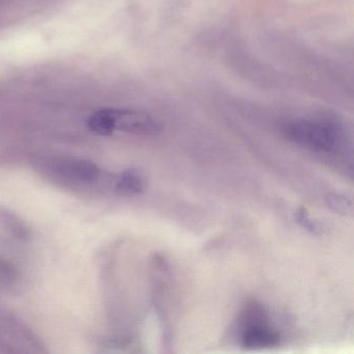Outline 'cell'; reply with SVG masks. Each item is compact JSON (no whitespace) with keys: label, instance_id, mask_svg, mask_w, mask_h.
Masks as SVG:
<instances>
[{"label":"cell","instance_id":"1","mask_svg":"<svg viewBox=\"0 0 354 354\" xmlns=\"http://www.w3.org/2000/svg\"><path fill=\"white\" fill-rule=\"evenodd\" d=\"M32 169L45 181L66 189H96L101 185L111 189L113 176L105 174L96 163L86 159L62 155H42L32 159Z\"/></svg>","mask_w":354,"mask_h":354},{"label":"cell","instance_id":"2","mask_svg":"<svg viewBox=\"0 0 354 354\" xmlns=\"http://www.w3.org/2000/svg\"><path fill=\"white\" fill-rule=\"evenodd\" d=\"M283 131L294 144L323 154H337L345 144L343 125L328 115L296 120L287 124Z\"/></svg>","mask_w":354,"mask_h":354},{"label":"cell","instance_id":"3","mask_svg":"<svg viewBox=\"0 0 354 354\" xmlns=\"http://www.w3.org/2000/svg\"><path fill=\"white\" fill-rule=\"evenodd\" d=\"M268 321L264 306L257 301H248L238 317L240 345L248 350L267 349L279 345L281 335Z\"/></svg>","mask_w":354,"mask_h":354},{"label":"cell","instance_id":"4","mask_svg":"<svg viewBox=\"0 0 354 354\" xmlns=\"http://www.w3.org/2000/svg\"><path fill=\"white\" fill-rule=\"evenodd\" d=\"M44 353V344L15 315L0 312V353Z\"/></svg>","mask_w":354,"mask_h":354},{"label":"cell","instance_id":"5","mask_svg":"<svg viewBox=\"0 0 354 354\" xmlns=\"http://www.w3.org/2000/svg\"><path fill=\"white\" fill-rule=\"evenodd\" d=\"M115 131L134 136H154L160 132L161 126L151 115L128 109H113Z\"/></svg>","mask_w":354,"mask_h":354},{"label":"cell","instance_id":"6","mask_svg":"<svg viewBox=\"0 0 354 354\" xmlns=\"http://www.w3.org/2000/svg\"><path fill=\"white\" fill-rule=\"evenodd\" d=\"M146 188V180L142 171L136 169H125L113 176L111 190L122 196H133L142 194Z\"/></svg>","mask_w":354,"mask_h":354},{"label":"cell","instance_id":"7","mask_svg":"<svg viewBox=\"0 0 354 354\" xmlns=\"http://www.w3.org/2000/svg\"><path fill=\"white\" fill-rule=\"evenodd\" d=\"M0 223L18 241H28L32 237V231L26 221L19 215L5 207H0Z\"/></svg>","mask_w":354,"mask_h":354},{"label":"cell","instance_id":"8","mask_svg":"<svg viewBox=\"0 0 354 354\" xmlns=\"http://www.w3.org/2000/svg\"><path fill=\"white\" fill-rule=\"evenodd\" d=\"M88 127L91 131L98 136H107L113 134L115 130L113 109H99L88 117Z\"/></svg>","mask_w":354,"mask_h":354},{"label":"cell","instance_id":"9","mask_svg":"<svg viewBox=\"0 0 354 354\" xmlns=\"http://www.w3.org/2000/svg\"><path fill=\"white\" fill-rule=\"evenodd\" d=\"M20 281L19 271L9 261L0 259V291L13 289Z\"/></svg>","mask_w":354,"mask_h":354},{"label":"cell","instance_id":"10","mask_svg":"<svg viewBox=\"0 0 354 354\" xmlns=\"http://www.w3.org/2000/svg\"><path fill=\"white\" fill-rule=\"evenodd\" d=\"M295 221L304 229L308 230L310 233L324 234L327 231L325 225L321 221L312 218L308 214V211L304 208H299L295 212Z\"/></svg>","mask_w":354,"mask_h":354},{"label":"cell","instance_id":"11","mask_svg":"<svg viewBox=\"0 0 354 354\" xmlns=\"http://www.w3.org/2000/svg\"><path fill=\"white\" fill-rule=\"evenodd\" d=\"M327 204L335 213L342 215H351L353 212L352 201L346 196L339 194H329L326 198Z\"/></svg>","mask_w":354,"mask_h":354}]
</instances>
